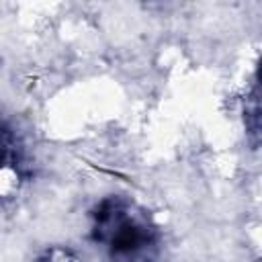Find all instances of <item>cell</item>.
Returning <instances> with one entry per match:
<instances>
[{
  "instance_id": "3",
  "label": "cell",
  "mask_w": 262,
  "mask_h": 262,
  "mask_svg": "<svg viewBox=\"0 0 262 262\" xmlns=\"http://www.w3.org/2000/svg\"><path fill=\"white\" fill-rule=\"evenodd\" d=\"M8 156H10V139H8V135L0 129V166L6 164Z\"/></svg>"
},
{
  "instance_id": "1",
  "label": "cell",
  "mask_w": 262,
  "mask_h": 262,
  "mask_svg": "<svg viewBox=\"0 0 262 262\" xmlns=\"http://www.w3.org/2000/svg\"><path fill=\"white\" fill-rule=\"evenodd\" d=\"M94 233L104 242L119 262H139L149 258L156 233L145 219L133 215L119 201H102L94 213Z\"/></svg>"
},
{
  "instance_id": "2",
  "label": "cell",
  "mask_w": 262,
  "mask_h": 262,
  "mask_svg": "<svg viewBox=\"0 0 262 262\" xmlns=\"http://www.w3.org/2000/svg\"><path fill=\"white\" fill-rule=\"evenodd\" d=\"M41 262H76V258H74L72 252H68V250H63V248H53V250H49V252L43 256Z\"/></svg>"
}]
</instances>
